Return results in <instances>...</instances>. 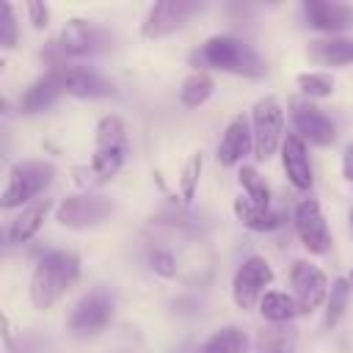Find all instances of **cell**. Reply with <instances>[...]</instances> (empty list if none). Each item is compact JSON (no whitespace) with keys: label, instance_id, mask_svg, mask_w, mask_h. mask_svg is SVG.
<instances>
[{"label":"cell","instance_id":"6da1fadb","mask_svg":"<svg viewBox=\"0 0 353 353\" xmlns=\"http://www.w3.org/2000/svg\"><path fill=\"white\" fill-rule=\"evenodd\" d=\"M190 63L199 66V72L204 69H221V72H232L240 77H265L268 66L262 61V55L245 44L237 36H210L196 52H190Z\"/></svg>","mask_w":353,"mask_h":353},{"label":"cell","instance_id":"7a4b0ae2","mask_svg":"<svg viewBox=\"0 0 353 353\" xmlns=\"http://www.w3.org/2000/svg\"><path fill=\"white\" fill-rule=\"evenodd\" d=\"M80 279V259L72 251L44 254L30 276V301L36 309H50L61 295H66Z\"/></svg>","mask_w":353,"mask_h":353},{"label":"cell","instance_id":"3957f363","mask_svg":"<svg viewBox=\"0 0 353 353\" xmlns=\"http://www.w3.org/2000/svg\"><path fill=\"white\" fill-rule=\"evenodd\" d=\"M55 179V165L47 160H19L11 165L3 196H0V207L3 210H14V207H28V201L33 204V199ZM39 201V199H36Z\"/></svg>","mask_w":353,"mask_h":353},{"label":"cell","instance_id":"277c9868","mask_svg":"<svg viewBox=\"0 0 353 353\" xmlns=\"http://www.w3.org/2000/svg\"><path fill=\"white\" fill-rule=\"evenodd\" d=\"M113 36L102 28H97L94 22H85V19H69L58 39L52 41L47 58L50 61H66V58H83V55H94V52H102L110 44Z\"/></svg>","mask_w":353,"mask_h":353},{"label":"cell","instance_id":"5b68a950","mask_svg":"<svg viewBox=\"0 0 353 353\" xmlns=\"http://www.w3.org/2000/svg\"><path fill=\"white\" fill-rule=\"evenodd\" d=\"M251 130H254V154L256 160H268L284 143V110L276 97H262L254 102L251 110Z\"/></svg>","mask_w":353,"mask_h":353},{"label":"cell","instance_id":"8992f818","mask_svg":"<svg viewBox=\"0 0 353 353\" xmlns=\"http://www.w3.org/2000/svg\"><path fill=\"white\" fill-rule=\"evenodd\" d=\"M204 11V3L199 0H163L154 3L141 25V33L146 39H165L176 30H182L196 14Z\"/></svg>","mask_w":353,"mask_h":353},{"label":"cell","instance_id":"52a82bcc","mask_svg":"<svg viewBox=\"0 0 353 353\" xmlns=\"http://www.w3.org/2000/svg\"><path fill=\"white\" fill-rule=\"evenodd\" d=\"M52 77L61 83L63 94L80 97V99H99V97H113V83L105 80L102 74H97L88 66L80 63H69V61H50Z\"/></svg>","mask_w":353,"mask_h":353},{"label":"cell","instance_id":"ba28073f","mask_svg":"<svg viewBox=\"0 0 353 353\" xmlns=\"http://www.w3.org/2000/svg\"><path fill=\"white\" fill-rule=\"evenodd\" d=\"M110 317H113V298H110V292L105 287H94L91 292H85L74 303V309L69 314V331L74 336L85 339V336L99 334L108 325Z\"/></svg>","mask_w":353,"mask_h":353},{"label":"cell","instance_id":"9c48e42d","mask_svg":"<svg viewBox=\"0 0 353 353\" xmlns=\"http://www.w3.org/2000/svg\"><path fill=\"white\" fill-rule=\"evenodd\" d=\"M113 212V201L97 193H74L66 196L58 210H55V221L66 229H88L102 223L108 215Z\"/></svg>","mask_w":353,"mask_h":353},{"label":"cell","instance_id":"30bf717a","mask_svg":"<svg viewBox=\"0 0 353 353\" xmlns=\"http://www.w3.org/2000/svg\"><path fill=\"white\" fill-rule=\"evenodd\" d=\"M273 281V268L268 265L265 256H248L234 279H232V298L240 309H251L265 298V287Z\"/></svg>","mask_w":353,"mask_h":353},{"label":"cell","instance_id":"8fae6325","mask_svg":"<svg viewBox=\"0 0 353 353\" xmlns=\"http://www.w3.org/2000/svg\"><path fill=\"white\" fill-rule=\"evenodd\" d=\"M290 284H292V295H295V301H298V306H301L303 314L306 312H314L323 301H328V292H331L325 273L317 265L306 262V259L292 262Z\"/></svg>","mask_w":353,"mask_h":353},{"label":"cell","instance_id":"7c38bea8","mask_svg":"<svg viewBox=\"0 0 353 353\" xmlns=\"http://www.w3.org/2000/svg\"><path fill=\"white\" fill-rule=\"evenodd\" d=\"M290 116H292V124H295V135H301L312 146H331L336 141L334 121L320 108H314L309 99H292L290 102Z\"/></svg>","mask_w":353,"mask_h":353},{"label":"cell","instance_id":"4fadbf2b","mask_svg":"<svg viewBox=\"0 0 353 353\" xmlns=\"http://www.w3.org/2000/svg\"><path fill=\"white\" fill-rule=\"evenodd\" d=\"M292 223H295V232H298L301 245L309 254H325L331 248V232H328L325 218H323V210H320V204L314 199L298 201V207L292 212Z\"/></svg>","mask_w":353,"mask_h":353},{"label":"cell","instance_id":"5bb4252c","mask_svg":"<svg viewBox=\"0 0 353 353\" xmlns=\"http://www.w3.org/2000/svg\"><path fill=\"white\" fill-rule=\"evenodd\" d=\"M254 149V130H251V121L245 116H234L221 141H218V163L221 165H237L248 152Z\"/></svg>","mask_w":353,"mask_h":353},{"label":"cell","instance_id":"9a60e30c","mask_svg":"<svg viewBox=\"0 0 353 353\" xmlns=\"http://www.w3.org/2000/svg\"><path fill=\"white\" fill-rule=\"evenodd\" d=\"M281 165L284 174L290 179L292 188L298 190H309L314 176H312V163H309V152H306V141L295 132H290L281 143Z\"/></svg>","mask_w":353,"mask_h":353},{"label":"cell","instance_id":"2e32d148","mask_svg":"<svg viewBox=\"0 0 353 353\" xmlns=\"http://www.w3.org/2000/svg\"><path fill=\"white\" fill-rule=\"evenodd\" d=\"M303 17L312 28L325 33H339L353 25V6L345 3H328V0H306Z\"/></svg>","mask_w":353,"mask_h":353},{"label":"cell","instance_id":"e0dca14e","mask_svg":"<svg viewBox=\"0 0 353 353\" xmlns=\"http://www.w3.org/2000/svg\"><path fill=\"white\" fill-rule=\"evenodd\" d=\"M61 94H63L61 83L52 77V72H44L41 77H36V80L25 88V94H22V99H19V110H22V113H41V110L52 108V105L61 99Z\"/></svg>","mask_w":353,"mask_h":353},{"label":"cell","instance_id":"ac0fdd59","mask_svg":"<svg viewBox=\"0 0 353 353\" xmlns=\"http://www.w3.org/2000/svg\"><path fill=\"white\" fill-rule=\"evenodd\" d=\"M50 207H52L50 199H39V201L22 207V212H19V215L11 221V226H8V243H14V245L28 243V240L41 229V223H44Z\"/></svg>","mask_w":353,"mask_h":353},{"label":"cell","instance_id":"d6986e66","mask_svg":"<svg viewBox=\"0 0 353 353\" xmlns=\"http://www.w3.org/2000/svg\"><path fill=\"white\" fill-rule=\"evenodd\" d=\"M306 55L320 66H345L353 63V39L345 36H328L309 44Z\"/></svg>","mask_w":353,"mask_h":353},{"label":"cell","instance_id":"ffe728a7","mask_svg":"<svg viewBox=\"0 0 353 353\" xmlns=\"http://www.w3.org/2000/svg\"><path fill=\"white\" fill-rule=\"evenodd\" d=\"M237 221L251 229V232H273L281 226V215L276 210H265V207H256L254 201H248L245 196H237L234 204H232Z\"/></svg>","mask_w":353,"mask_h":353},{"label":"cell","instance_id":"44dd1931","mask_svg":"<svg viewBox=\"0 0 353 353\" xmlns=\"http://www.w3.org/2000/svg\"><path fill=\"white\" fill-rule=\"evenodd\" d=\"M251 339L240 325H223L212 336H207L196 353H248Z\"/></svg>","mask_w":353,"mask_h":353},{"label":"cell","instance_id":"7402d4cb","mask_svg":"<svg viewBox=\"0 0 353 353\" xmlns=\"http://www.w3.org/2000/svg\"><path fill=\"white\" fill-rule=\"evenodd\" d=\"M298 345V328L292 323L287 325H268L254 339V353H295Z\"/></svg>","mask_w":353,"mask_h":353},{"label":"cell","instance_id":"603a6c76","mask_svg":"<svg viewBox=\"0 0 353 353\" xmlns=\"http://www.w3.org/2000/svg\"><path fill=\"white\" fill-rule=\"evenodd\" d=\"M259 314L270 325H287V323H292L303 312H301L295 295H287V292H265V298L259 301Z\"/></svg>","mask_w":353,"mask_h":353},{"label":"cell","instance_id":"cb8c5ba5","mask_svg":"<svg viewBox=\"0 0 353 353\" xmlns=\"http://www.w3.org/2000/svg\"><path fill=\"white\" fill-rule=\"evenodd\" d=\"M212 91H215V80L207 74V72H190L185 80H182V85H179V102L185 105V108H201L210 97H212Z\"/></svg>","mask_w":353,"mask_h":353},{"label":"cell","instance_id":"d4e9b609","mask_svg":"<svg viewBox=\"0 0 353 353\" xmlns=\"http://www.w3.org/2000/svg\"><path fill=\"white\" fill-rule=\"evenodd\" d=\"M237 182H240V188H243L248 201H254L256 207L270 210V185L265 182V176L254 165H243L237 171Z\"/></svg>","mask_w":353,"mask_h":353},{"label":"cell","instance_id":"484cf974","mask_svg":"<svg viewBox=\"0 0 353 353\" xmlns=\"http://www.w3.org/2000/svg\"><path fill=\"white\" fill-rule=\"evenodd\" d=\"M97 149H127V127L119 116H102L97 121V132H94Z\"/></svg>","mask_w":353,"mask_h":353},{"label":"cell","instance_id":"4316f807","mask_svg":"<svg viewBox=\"0 0 353 353\" xmlns=\"http://www.w3.org/2000/svg\"><path fill=\"white\" fill-rule=\"evenodd\" d=\"M350 292H353V287H350V279H334V284H331V292H328V301H325V328H334L336 323H339V317L345 314V309H347V301H350Z\"/></svg>","mask_w":353,"mask_h":353},{"label":"cell","instance_id":"83f0119b","mask_svg":"<svg viewBox=\"0 0 353 353\" xmlns=\"http://www.w3.org/2000/svg\"><path fill=\"white\" fill-rule=\"evenodd\" d=\"M201 165H204V157L201 152H193L179 174V199L182 204H190L193 196H196V188H199V179H201Z\"/></svg>","mask_w":353,"mask_h":353},{"label":"cell","instance_id":"f1b7e54d","mask_svg":"<svg viewBox=\"0 0 353 353\" xmlns=\"http://www.w3.org/2000/svg\"><path fill=\"white\" fill-rule=\"evenodd\" d=\"M298 88L309 99H325L334 94V77L328 72H303L298 74Z\"/></svg>","mask_w":353,"mask_h":353},{"label":"cell","instance_id":"f546056e","mask_svg":"<svg viewBox=\"0 0 353 353\" xmlns=\"http://www.w3.org/2000/svg\"><path fill=\"white\" fill-rule=\"evenodd\" d=\"M0 44L3 50H11L17 44V19L11 3H0Z\"/></svg>","mask_w":353,"mask_h":353},{"label":"cell","instance_id":"4dcf8cb0","mask_svg":"<svg viewBox=\"0 0 353 353\" xmlns=\"http://www.w3.org/2000/svg\"><path fill=\"white\" fill-rule=\"evenodd\" d=\"M149 265H152V270H154L157 276H163V279L176 276V259H174V254L165 251V248H154V251L149 254Z\"/></svg>","mask_w":353,"mask_h":353},{"label":"cell","instance_id":"1f68e13d","mask_svg":"<svg viewBox=\"0 0 353 353\" xmlns=\"http://www.w3.org/2000/svg\"><path fill=\"white\" fill-rule=\"evenodd\" d=\"M25 8H28V17H30V25L36 30L47 28V22H50V6L47 3H28Z\"/></svg>","mask_w":353,"mask_h":353},{"label":"cell","instance_id":"d6a6232c","mask_svg":"<svg viewBox=\"0 0 353 353\" xmlns=\"http://www.w3.org/2000/svg\"><path fill=\"white\" fill-rule=\"evenodd\" d=\"M342 174H345V179H350L353 182V143L345 149V154H342Z\"/></svg>","mask_w":353,"mask_h":353},{"label":"cell","instance_id":"836d02e7","mask_svg":"<svg viewBox=\"0 0 353 353\" xmlns=\"http://www.w3.org/2000/svg\"><path fill=\"white\" fill-rule=\"evenodd\" d=\"M350 229H353V210H350Z\"/></svg>","mask_w":353,"mask_h":353},{"label":"cell","instance_id":"e575fe53","mask_svg":"<svg viewBox=\"0 0 353 353\" xmlns=\"http://www.w3.org/2000/svg\"><path fill=\"white\" fill-rule=\"evenodd\" d=\"M350 287H353V270H350Z\"/></svg>","mask_w":353,"mask_h":353}]
</instances>
